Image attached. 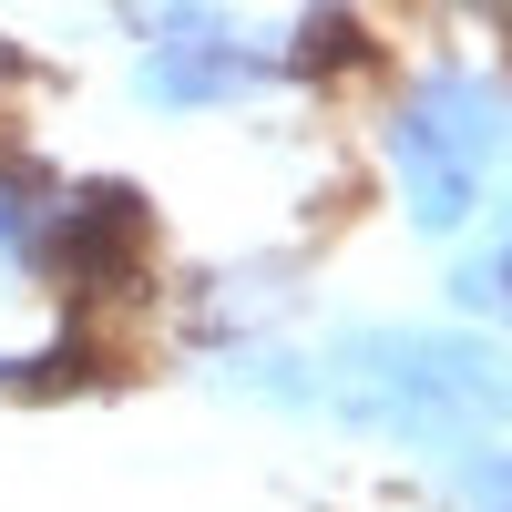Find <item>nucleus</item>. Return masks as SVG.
I'll list each match as a JSON object with an SVG mask.
<instances>
[{"mask_svg":"<svg viewBox=\"0 0 512 512\" xmlns=\"http://www.w3.org/2000/svg\"><path fill=\"white\" fill-rule=\"evenodd\" d=\"M390 195L420 236H472L492 205L512 195V103L482 93L472 72H431L390 93Z\"/></svg>","mask_w":512,"mask_h":512,"instance_id":"nucleus-1","label":"nucleus"},{"mask_svg":"<svg viewBox=\"0 0 512 512\" xmlns=\"http://www.w3.org/2000/svg\"><path fill=\"white\" fill-rule=\"evenodd\" d=\"M451 492H461V512H512V451H461Z\"/></svg>","mask_w":512,"mask_h":512,"instance_id":"nucleus-2","label":"nucleus"},{"mask_svg":"<svg viewBox=\"0 0 512 512\" xmlns=\"http://www.w3.org/2000/svg\"><path fill=\"white\" fill-rule=\"evenodd\" d=\"M52 369H62L52 338H0V390H31V379H52Z\"/></svg>","mask_w":512,"mask_h":512,"instance_id":"nucleus-3","label":"nucleus"}]
</instances>
